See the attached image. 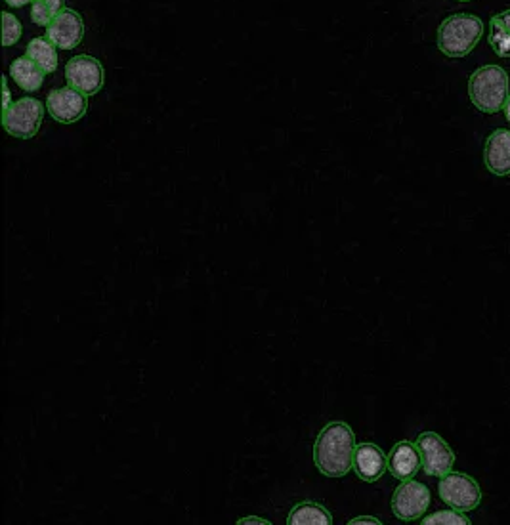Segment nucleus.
<instances>
[{
  "mask_svg": "<svg viewBox=\"0 0 510 525\" xmlns=\"http://www.w3.org/2000/svg\"><path fill=\"white\" fill-rule=\"evenodd\" d=\"M356 436L346 422H329L314 445V461L319 472L329 478H342L354 468Z\"/></svg>",
  "mask_w": 510,
  "mask_h": 525,
  "instance_id": "nucleus-1",
  "label": "nucleus"
},
{
  "mask_svg": "<svg viewBox=\"0 0 510 525\" xmlns=\"http://www.w3.org/2000/svg\"><path fill=\"white\" fill-rule=\"evenodd\" d=\"M509 92V75L499 65H484L476 69L468 81V96L474 107L484 113H497L505 109Z\"/></svg>",
  "mask_w": 510,
  "mask_h": 525,
  "instance_id": "nucleus-2",
  "label": "nucleus"
},
{
  "mask_svg": "<svg viewBox=\"0 0 510 525\" xmlns=\"http://www.w3.org/2000/svg\"><path fill=\"white\" fill-rule=\"evenodd\" d=\"M484 35V21L472 14H453L438 29V48L447 58H465Z\"/></svg>",
  "mask_w": 510,
  "mask_h": 525,
  "instance_id": "nucleus-3",
  "label": "nucleus"
},
{
  "mask_svg": "<svg viewBox=\"0 0 510 525\" xmlns=\"http://www.w3.org/2000/svg\"><path fill=\"white\" fill-rule=\"evenodd\" d=\"M43 117L44 105L41 100L22 98L2 111V126L14 138L31 140L39 132Z\"/></svg>",
  "mask_w": 510,
  "mask_h": 525,
  "instance_id": "nucleus-4",
  "label": "nucleus"
},
{
  "mask_svg": "<svg viewBox=\"0 0 510 525\" xmlns=\"http://www.w3.org/2000/svg\"><path fill=\"white\" fill-rule=\"evenodd\" d=\"M440 497L444 503L449 504L455 510L470 512L476 510L482 503V489L478 482L463 474V472H449L438 485Z\"/></svg>",
  "mask_w": 510,
  "mask_h": 525,
  "instance_id": "nucleus-5",
  "label": "nucleus"
},
{
  "mask_svg": "<svg viewBox=\"0 0 510 525\" xmlns=\"http://www.w3.org/2000/svg\"><path fill=\"white\" fill-rule=\"evenodd\" d=\"M430 504V489L425 483L405 480L392 497V512L402 522H415L425 516Z\"/></svg>",
  "mask_w": 510,
  "mask_h": 525,
  "instance_id": "nucleus-6",
  "label": "nucleus"
},
{
  "mask_svg": "<svg viewBox=\"0 0 510 525\" xmlns=\"http://www.w3.org/2000/svg\"><path fill=\"white\" fill-rule=\"evenodd\" d=\"M65 81L71 88L83 92L86 96H94L102 90L106 75H104L102 63L92 56L83 54V56H77V58L67 62L65 65Z\"/></svg>",
  "mask_w": 510,
  "mask_h": 525,
  "instance_id": "nucleus-7",
  "label": "nucleus"
},
{
  "mask_svg": "<svg viewBox=\"0 0 510 525\" xmlns=\"http://www.w3.org/2000/svg\"><path fill=\"white\" fill-rule=\"evenodd\" d=\"M86 107H88L86 94L71 86L54 88L46 98V109L50 117L62 125H73L79 119H83L86 115Z\"/></svg>",
  "mask_w": 510,
  "mask_h": 525,
  "instance_id": "nucleus-8",
  "label": "nucleus"
},
{
  "mask_svg": "<svg viewBox=\"0 0 510 525\" xmlns=\"http://www.w3.org/2000/svg\"><path fill=\"white\" fill-rule=\"evenodd\" d=\"M417 447H419V453H421V459H423V470L428 476L444 478L446 474L453 470L455 453L451 451V447L438 434L423 432L417 438Z\"/></svg>",
  "mask_w": 510,
  "mask_h": 525,
  "instance_id": "nucleus-9",
  "label": "nucleus"
},
{
  "mask_svg": "<svg viewBox=\"0 0 510 525\" xmlns=\"http://www.w3.org/2000/svg\"><path fill=\"white\" fill-rule=\"evenodd\" d=\"M85 37V21L79 12L64 8L46 29V39L56 48L73 50L79 46Z\"/></svg>",
  "mask_w": 510,
  "mask_h": 525,
  "instance_id": "nucleus-10",
  "label": "nucleus"
},
{
  "mask_svg": "<svg viewBox=\"0 0 510 525\" xmlns=\"http://www.w3.org/2000/svg\"><path fill=\"white\" fill-rule=\"evenodd\" d=\"M388 468V457L375 443H360L354 451V470L363 482L373 483L381 480Z\"/></svg>",
  "mask_w": 510,
  "mask_h": 525,
  "instance_id": "nucleus-11",
  "label": "nucleus"
},
{
  "mask_svg": "<svg viewBox=\"0 0 510 525\" xmlns=\"http://www.w3.org/2000/svg\"><path fill=\"white\" fill-rule=\"evenodd\" d=\"M423 466V459L419 453L417 443L411 441H400L394 445V449L388 455V470L398 480H413V476Z\"/></svg>",
  "mask_w": 510,
  "mask_h": 525,
  "instance_id": "nucleus-12",
  "label": "nucleus"
},
{
  "mask_svg": "<svg viewBox=\"0 0 510 525\" xmlns=\"http://www.w3.org/2000/svg\"><path fill=\"white\" fill-rule=\"evenodd\" d=\"M484 163L491 174L509 176L510 174V130L499 128L489 134L484 147Z\"/></svg>",
  "mask_w": 510,
  "mask_h": 525,
  "instance_id": "nucleus-13",
  "label": "nucleus"
},
{
  "mask_svg": "<svg viewBox=\"0 0 510 525\" xmlns=\"http://www.w3.org/2000/svg\"><path fill=\"white\" fill-rule=\"evenodd\" d=\"M44 75H46V71L43 67L35 60H31L29 56L18 58L16 62H12L10 65V77L25 92H37L43 86Z\"/></svg>",
  "mask_w": 510,
  "mask_h": 525,
  "instance_id": "nucleus-14",
  "label": "nucleus"
},
{
  "mask_svg": "<svg viewBox=\"0 0 510 525\" xmlns=\"http://www.w3.org/2000/svg\"><path fill=\"white\" fill-rule=\"evenodd\" d=\"M287 524L289 525H331L333 518L329 514V510L319 503H312V501H304L298 503L287 516Z\"/></svg>",
  "mask_w": 510,
  "mask_h": 525,
  "instance_id": "nucleus-15",
  "label": "nucleus"
},
{
  "mask_svg": "<svg viewBox=\"0 0 510 525\" xmlns=\"http://www.w3.org/2000/svg\"><path fill=\"white\" fill-rule=\"evenodd\" d=\"M27 56L39 63L46 73H54L58 69V54L56 46L48 39L37 37L27 44Z\"/></svg>",
  "mask_w": 510,
  "mask_h": 525,
  "instance_id": "nucleus-16",
  "label": "nucleus"
},
{
  "mask_svg": "<svg viewBox=\"0 0 510 525\" xmlns=\"http://www.w3.org/2000/svg\"><path fill=\"white\" fill-rule=\"evenodd\" d=\"M489 46L501 58H510V31L495 18L489 23Z\"/></svg>",
  "mask_w": 510,
  "mask_h": 525,
  "instance_id": "nucleus-17",
  "label": "nucleus"
},
{
  "mask_svg": "<svg viewBox=\"0 0 510 525\" xmlns=\"http://www.w3.org/2000/svg\"><path fill=\"white\" fill-rule=\"evenodd\" d=\"M2 44L4 46H14L16 42L22 39L23 27L22 21L10 12H2Z\"/></svg>",
  "mask_w": 510,
  "mask_h": 525,
  "instance_id": "nucleus-18",
  "label": "nucleus"
},
{
  "mask_svg": "<svg viewBox=\"0 0 510 525\" xmlns=\"http://www.w3.org/2000/svg\"><path fill=\"white\" fill-rule=\"evenodd\" d=\"M425 525H470V520L465 516V512L461 510H440L436 514H430L425 520H421Z\"/></svg>",
  "mask_w": 510,
  "mask_h": 525,
  "instance_id": "nucleus-19",
  "label": "nucleus"
},
{
  "mask_svg": "<svg viewBox=\"0 0 510 525\" xmlns=\"http://www.w3.org/2000/svg\"><path fill=\"white\" fill-rule=\"evenodd\" d=\"M56 18V14L52 12V8L44 2V0H35L31 4V20L41 27H48Z\"/></svg>",
  "mask_w": 510,
  "mask_h": 525,
  "instance_id": "nucleus-20",
  "label": "nucleus"
},
{
  "mask_svg": "<svg viewBox=\"0 0 510 525\" xmlns=\"http://www.w3.org/2000/svg\"><path fill=\"white\" fill-rule=\"evenodd\" d=\"M360 524L381 525V520H377V518H373V516H360V518H354V520H350V522H348V525Z\"/></svg>",
  "mask_w": 510,
  "mask_h": 525,
  "instance_id": "nucleus-21",
  "label": "nucleus"
},
{
  "mask_svg": "<svg viewBox=\"0 0 510 525\" xmlns=\"http://www.w3.org/2000/svg\"><path fill=\"white\" fill-rule=\"evenodd\" d=\"M270 525V522L268 520H264V518H258V516H249V518H241L239 522H237V525Z\"/></svg>",
  "mask_w": 510,
  "mask_h": 525,
  "instance_id": "nucleus-22",
  "label": "nucleus"
},
{
  "mask_svg": "<svg viewBox=\"0 0 510 525\" xmlns=\"http://www.w3.org/2000/svg\"><path fill=\"white\" fill-rule=\"evenodd\" d=\"M2 90H4V107H2V111H6L12 105L10 104V88H8L6 77H2Z\"/></svg>",
  "mask_w": 510,
  "mask_h": 525,
  "instance_id": "nucleus-23",
  "label": "nucleus"
},
{
  "mask_svg": "<svg viewBox=\"0 0 510 525\" xmlns=\"http://www.w3.org/2000/svg\"><path fill=\"white\" fill-rule=\"evenodd\" d=\"M50 8H52V12L58 16L62 10H64V2L65 0H44Z\"/></svg>",
  "mask_w": 510,
  "mask_h": 525,
  "instance_id": "nucleus-24",
  "label": "nucleus"
},
{
  "mask_svg": "<svg viewBox=\"0 0 510 525\" xmlns=\"http://www.w3.org/2000/svg\"><path fill=\"white\" fill-rule=\"evenodd\" d=\"M495 20L499 21L503 27H507L510 31V10H505V12H501V14H497V16H493Z\"/></svg>",
  "mask_w": 510,
  "mask_h": 525,
  "instance_id": "nucleus-25",
  "label": "nucleus"
},
{
  "mask_svg": "<svg viewBox=\"0 0 510 525\" xmlns=\"http://www.w3.org/2000/svg\"><path fill=\"white\" fill-rule=\"evenodd\" d=\"M35 0H6V4L8 6H12V8H22V6H27V4H33Z\"/></svg>",
  "mask_w": 510,
  "mask_h": 525,
  "instance_id": "nucleus-26",
  "label": "nucleus"
},
{
  "mask_svg": "<svg viewBox=\"0 0 510 525\" xmlns=\"http://www.w3.org/2000/svg\"><path fill=\"white\" fill-rule=\"evenodd\" d=\"M505 117L509 119V123H510V96H509V100H507V104H505Z\"/></svg>",
  "mask_w": 510,
  "mask_h": 525,
  "instance_id": "nucleus-27",
  "label": "nucleus"
},
{
  "mask_svg": "<svg viewBox=\"0 0 510 525\" xmlns=\"http://www.w3.org/2000/svg\"><path fill=\"white\" fill-rule=\"evenodd\" d=\"M457 2H470V0H457Z\"/></svg>",
  "mask_w": 510,
  "mask_h": 525,
  "instance_id": "nucleus-28",
  "label": "nucleus"
}]
</instances>
